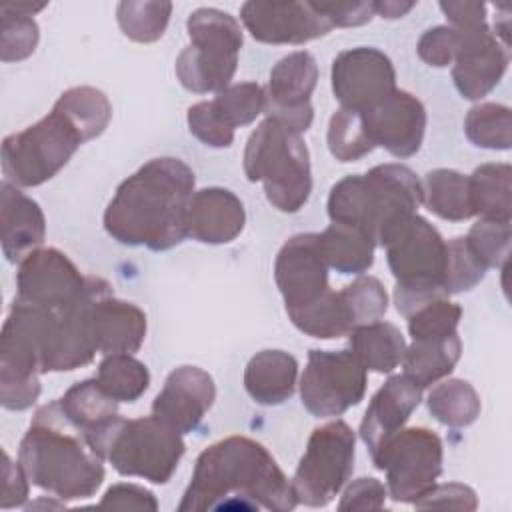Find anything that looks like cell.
Masks as SVG:
<instances>
[{
	"label": "cell",
	"mask_w": 512,
	"mask_h": 512,
	"mask_svg": "<svg viewBox=\"0 0 512 512\" xmlns=\"http://www.w3.org/2000/svg\"><path fill=\"white\" fill-rule=\"evenodd\" d=\"M396 278L394 304L408 318L436 298H448L442 288L446 268V240L422 216L408 218L382 246Z\"/></svg>",
	"instance_id": "cell-6"
},
{
	"label": "cell",
	"mask_w": 512,
	"mask_h": 512,
	"mask_svg": "<svg viewBox=\"0 0 512 512\" xmlns=\"http://www.w3.org/2000/svg\"><path fill=\"white\" fill-rule=\"evenodd\" d=\"M318 242L328 268L340 274H362L374 264V240L352 226L332 222Z\"/></svg>",
	"instance_id": "cell-31"
},
{
	"label": "cell",
	"mask_w": 512,
	"mask_h": 512,
	"mask_svg": "<svg viewBox=\"0 0 512 512\" xmlns=\"http://www.w3.org/2000/svg\"><path fill=\"white\" fill-rule=\"evenodd\" d=\"M214 108L224 118V122L236 130L238 126L252 124L260 114H264L266 92L256 82L230 84L212 98Z\"/></svg>",
	"instance_id": "cell-40"
},
{
	"label": "cell",
	"mask_w": 512,
	"mask_h": 512,
	"mask_svg": "<svg viewBox=\"0 0 512 512\" xmlns=\"http://www.w3.org/2000/svg\"><path fill=\"white\" fill-rule=\"evenodd\" d=\"M274 280L284 298L286 314L308 308L332 290L316 232L296 234L282 244L274 262Z\"/></svg>",
	"instance_id": "cell-17"
},
{
	"label": "cell",
	"mask_w": 512,
	"mask_h": 512,
	"mask_svg": "<svg viewBox=\"0 0 512 512\" xmlns=\"http://www.w3.org/2000/svg\"><path fill=\"white\" fill-rule=\"evenodd\" d=\"M424 190L404 164H378L366 174H350L328 194L330 222L352 226L384 246L386 240L416 214Z\"/></svg>",
	"instance_id": "cell-4"
},
{
	"label": "cell",
	"mask_w": 512,
	"mask_h": 512,
	"mask_svg": "<svg viewBox=\"0 0 512 512\" xmlns=\"http://www.w3.org/2000/svg\"><path fill=\"white\" fill-rule=\"evenodd\" d=\"M68 420L84 434L92 450L106 460V450L114 430L122 422L118 404L108 396L96 378H88L70 386L62 398H58Z\"/></svg>",
	"instance_id": "cell-23"
},
{
	"label": "cell",
	"mask_w": 512,
	"mask_h": 512,
	"mask_svg": "<svg viewBox=\"0 0 512 512\" xmlns=\"http://www.w3.org/2000/svg\"><path fill=\"white\" fill-rule=\"evenodd\" d=\"M184 450L182 434L158 418H122L108 444L106 460L122 476H138L154 484H166L178 468Z\"/></svg>",
	"instance_id": "cell-10"
},
{
	"label": "cell",
	"mask_w": 512,
	"mask_h": 512,
	"mask_svg": "<svg viewBox=\"0 0 512 512\" xmlns=\"http://www.w3.org/2000/svg\"><path fill=\"white\" fill-rule=\"evenodd\" d=\"M486 276V268L474 256L464 236H456L446 242V268L442 278L444 292L460 294L472 290Z\"/></svg>",
	"instance_id": "cell-42"
},
{
	"label": "cell",
	"mask_w": 512,
	"mask_h": 512,
	"mask_svg": "<svg viewBox=\"0 0 512 512\" xmlns=\"http://www.w3.org/2000/svg\"><path fill=\"white\" fill-rule=\"evenodd\" d=\"M316 6L328 18L332 28L362 26L376 16L374 2H316Z\"/></svg>",
	"instance_id": "cell-51"
},
{
	"label": "cell",
	"mask_w": 512,
	"mask_h": 512,
	"mask_svg": "<svg viewBox=\"0 0 512 512\" xmlns=\"http://www.w3.org/2000/svg\"><path fill=\"white\" fill-rule=\"evenodd\" d=\"M98 352L134 354L146 338V314L132 302L114 298L108 290L92 306Z\"/></svg>",
	"instance_id": "cell-26"
},
{
	"label": "cell",
	"mask_w": 512,
	"mask_h": 512,
	"mask_svg": "<svg viewBox=\"0 0 512 512\" xmlns=\"http://www.w3.org/2000/svg\"><path fill=\"white\" fill-rule=\"evenodd\" d=\"M298 362L284 350L256 352L244 370V388L248 396L262 406L286 402L296 390Z\"/></svg>",
	"instance_id": "cell-27"
},
{
	"label": "cell",
	"mask_w": 512,
	"mask_h": 512,
	"mask_svg": "<svg viewBox=\"0 0 512 512\" xmlns=\"http://www.w3.org/2000/svg\"><path fill=\"white\" fill-rule=\"evenodd\" d=\"M458 44H460L458 28H454L450 24H440V26L428 28L420 36V40L416 44V52L426 64L444 68V66L452 64Z\"/></svg>",
	"instance_id": "cell-47"
},
{
	"label": "cell",
	"mask_w": 512,
	"mask_h": 512,
	"mask_svg": "<svg viewBox=\"0 0 512 512\" xmlns=\"http://www.w3.org/2000/svg\"><path fill=\"white\" fill-rule=\"evenodd\" d=\"M366 132L374 146H382L396 158L414 156L426 132V108L406 90L390 92L374 108L362 112Z\"/></svg>",
	"instance_id": "cell-20"
},
{
	"label": "cell",
	"mask_w": 512,
	"mask_h": 512,
	"mask_svg": "<svg viewBox=\"0 0 512 512\" xmlns=\"http://www.w3.org/2000/svg\"><path fill=\"white\" fill-rule=\"evenodd\" d=\"M364 392L366 370L350 350L312 348L308 352V362L300 376V398L312 416H340L360 404Z\"/></svg>",
	"instance_id": "cell-12"
},
{
	"label": "cell",
	"mask_w": 512,
	"mask_h": 512,
	"mask_svg": "<svg viewBox=\"0 0 512 512\" xmlns=\"http://www.w3.org/2000/svg\"><path fill=\"white\" fill-rule=\"evenodd\" d=\"M330 154L340 162H354L370 154L376 146L372 144L362 112L340 108L332 114L326 134Z\"/></svg>",
	"instance_id": "cell-38"
},
{
	"label": "cell",
	"mask_w": 512,
	"mask_h": 512,
	"mask_svg": "<svg viewBox=\"0 0 512 512\" xmlns=\"http://www.w3.org/2000/svg\"><path fill=\"white\" fill-rule=\"evenodd\" d=\"M352 326L380 320L388 310V294L374 276H360L340 290Z\"/></svg>",
	"instance_id": "cell-43"
},
{
	"label": "cell",
	"mask_w": 512,
	"mask_h": 512,
	"mask_svg": "<svg viewBox=\"0 0 512 512\" xmlns=\"http://www.w3.org/2000/svg\"><path fill=\"white\" fill-rule=\"evenodd\" d=\"M374 466L386 472V490L396 502L412 504L442 474L444 448L438 434L424 426L398 430L372 454Z\"/></svg>",
	"instance_id": "cell-11"
},
{
	"label": "cell",
	"mask_w": 512,
	"mask_h": 512,
	"mask_svg": "<svg viewBox=\"0 0 512 512\" xmlns=\"http://www.w3.org/2000/svg\"><path fill=\"white\" fill-rule=\"evenodd\" d=\"M462 354V342L458 332L442 338H424L412 340L406 346L402 366L404 376L410 378L420 390L436 384L446 378Z\"/></svg>",
	"instance_id": "cell-28"
},
{
	"label": "cell",
	"mask_w": 512,
	"mask_h": 512,
	"mask_svg": "<svg viewBox=\"0 0 512 512\" xmlns=\"http://www.w3.org/2000/svg\"><path fill=\"white\" fill-rule=\"evenodd\" d=\"M18 462L34 486L60 500L90 498L104 482V458L68 420L58 400L36 410L20 440Z\"/></svg>",
	"instance_id": "cell-3"
},
{
	"label": "cell",
	"mask_w": 512,
	"mask_h": 512,
	"mask_svg": "<svg viewBox=\"0 0 512 512\" xmlns=\"http://www.w3.org/2000/svg\"><path fill=\"white\" fill-rule=\"evenodd\" d=\"M112 286L98 276H88L86 294L72 306L48 312L42 342V374L68 372L92 362L98 352L92 306Z\"/></svg>",
	"instance_id": "cell-13"
},
{
	"label": "cell",
	"mask_w": 512,
	"mask_h": 512,
	"mask_svg": "<svg viewBox=\"0 0 512 512\" xmlns=\"http://www.w3.org/2000/svg\"><path fill=\"white\" fill-rule=\"evenodd\" d=\"M194 172L180 158H152L128 176L104 210L106 232L124 246L170 250L188 236Z\"/></svg>",
	"instance_id": "cell-2"
},
{
	"label": "cell",
	"mask_w": 512,
	"mask_h": 512,
	"mask_svg": "<svg viewBox=\"0 0 512 512\" xmlns=\"http://www.w3.org/2000/svg\"><path fill=\"white\" fill-rule=\"evenodd\" d=\"M388 496L386 486L370 476H362L354 480L342 494V500L338 504L340 512H352V510H378L384 506Z\"/></svg>",
	"instance_id": "cell-49"
},
{
	"label": "cell",
	"mask_w": 512,
	"mask_h": 512,
	"mask_svg": "<svg viewBox=\"0 0 512 512\" xmlns=\"http://www.w3.org/2000/svg\"><path fill=\"white\" fill-rule=\"evenodd\" d=\"M350 336V352L368 372L388 374L398 364H402L406 352V340L402 332L390 322H368L352 328Z\"/></svg>",
	"instance_id": "cell-29"
},
{
	"label": "cell",
	"mask_w": 512,
	"mask_h": 512,
	"mask_svg": "<svg viewBox=\"0 0 512 512\" xmlns=\"http://www.w3.org/2000/svg\"><path fill=\"white\" fill-rule=\"evenodd\" d=\"M244 174L262 182L268 202L286 214L298 212L312 192L310 154L302 134L264 118L244 148Z\"/></svg>",
	"instance_id": "cell-5"
},
{
	"label": "cell",
	"mask_w": 512,
	"mask_h": 512,
	"mask_svg": "<svg viewBox=\"0 0 512 512\" xmlns=\"http://www.w3.org/2000/svg\"><path fill=\"white\" fill-rule=\"evenodd\" d=\"M240 20L250 36L264 44H306L332 30L314 0L304 2H244Z\"/></svg>",
	"instance_id": "cell-18"
},
{
	"label": "cell",
	"mask_w": 512,
	"mask_h": 512,
	"mask_svg": "<svg viewBox=\"0 0 512 512\" xmlns=\"http://www.w3.org/2000/svg\"><path fill=\"white\" fill-rule=\"evenodd\" d=\"M4 464H2V498H0V506L4 510L8 508H16L22 506L28 498V484L30 478L26 476L24 468L20 466V462H12V458L8 456V452H2Z\"/></svg>",
	"instance_id": "cell-52"
},
{
	"label": "cell",
	"mask_w": 512,
	"mask_h": 512,
	"mask_svg": "<svg viewBox=\"0 0 512 512\" xmlns=\"http://www.w3.org/2000/svg\"><path fill=\"white\" fill-rule=\"evenodd\" d=\"M474 216L510 222L512 216V168L510 164H482L468 176Z\"/></svg>",
	"instance_id": "cell-30"
},
{
	"label": "cell",
	"mask_w": 512,
	"mask_h": 512,
	"mask_svg": "<svg viewBox=\"0 0 512 512\" xmlns=\"http://www.w3.org/2000/svg\"><path fill=\"white\" fill-rule=\"evenodd\" d=\"M438 6L454 28H474L486 24V4L482 2H440Z\"/></svg>",
	"instance_id": "cell-53"
},
{
	"label": "cell",
	"mask_w": 512,
	"mask_h": 512,
	"mask_svg": "<svg viewBox=\"0 0 512 512\" xmlns=\"http://www.w3.org/2000/svg\"><path fill=\"white\" fill-rule=\"evenodd\" d=\"M56 102L80 124L90 140L98 138L112 118V104L108 96L94 86L68 88Z\"/></svg>",
	"instance_id": "cell-39"
},
{
	"label": "cell",
	"mask_w": 512,
	"mask_h": 512,
	"mask_svg": "<svg viewBox=\"0 0 512 512\" xmlns=\"http://www.w3.org/2000/svg\"><path fill=\"white\" fill-rule=\"evenodd\" d=\"M104 508L120 510H158V502L150 490L138 484H114L100 500Z\"/></svg>",
	"instance_id": "cell-50"
},
{
	"label": "cell",
	"mask_w": 512,
	"mask_h": 512,
	"mask_svg": "<svg viewBox=\"0 0 512 512\" xmlns=\"http://www.w3.org/2000/svg\"><path fill=\"white\" fill-rule=\"evenodd\" d=\"M464 238L486 270L506 266L510 256V222L480 218Z\"/></svg>",
	"instance_id": "cell-44"
},
{
	"label": "cell",
	"mask_w": 512,
	"mask_h": 512,
	"mask_svg": "<svg viewBox=\"0 0 512 512\" xmlns=\"http://www.w3.org/2000/svg\"><path fill=\"white\" fill-rule=\"evenodd\" d=\"M416 508H456V510H476L478 498L470 486L448 482L434 484L418 500L412 502Z\"/></svg>",
	"instance_id": "cell-48"
},
{
	"label": "cell",
	"mask_w": 512,
	"mask_h": 512,
	"mask_svg": "<svg viewBox=\"0 0 512 512\" xmlns=\"http://www.w3.org/2000/svg\"><path fill=\"white\" fill-rule=\"evenodd\" d=\"M2 252L8 262L20 264L46 238V218L36 200L10 182L0 184Z\"/></svg>",
	"instance_id": "cell-25"
},
{
	"label": "cell",
	"mask_w": 512,
	"mask_h": 512,
	"mask_svg": "<svg viewBox=\"0 0 512 512\" xmlns=\"http://www.w3.org/2000/svg\"><path fill=\"white\" fill-rule=\"evenodd\" d=\"M36 506H46V500H40V502H36V504L26 506V508H36ZM48 506H62V504H60V502H48Z\"/></svg>",
	"instance_id": "cell-55"
},
{
	"label": "cell",
	"mask_w": 512,
	"mask_h": 512,
	"mask_svg": "<svg viewBox=\"0 0 512 512\" xmlns=\"http://www.w3.org/2000/svg\"><path fill=\"white\" fill-rule=\"evenodd\" d=\"M356 452V434L344 420H332L312 430L292 478L298 504L328 506L346 486Z\"/></svg>",
	"instance_id": "cell-9"
},
{
	"label": "cell",
	"mask_w": 512,
	"mask_h": 512,
	"mask_svg": "<svg viewBox=\"0 0 512 512\" xmlns=\"http://www.w3.org/2000/svg\"><path fill=\"white\" fill-rule=\"evenodd\" d=\"M172 14V2L166 0H126L116 6L120 30L134 42H156L162 38Z\"/></svg>",
	"instance_id": "cell-36"
},
{
	"label": "cell",
	"mask_w": 512,
	"mask_h": 512,
	"mask_svg": "<svg viewBox=\"0 0 512 512\" xmlns=\"http://www.w3.org/2000/svg\"><path fill=\"white\" fill-rule=\"evenodd\" d=\"M288 318L300 332L320 340L346 336L354 328L344 298L336 290L326 292L318 302L310 304L308 308L288 314Z\"/></svg>",
	"instance_id": "cell-35"
},
{
	"label": "cell",
	"mask_w": 512,
	"mask_h": 512,
	"mask_svg": "<svg viewBox=\"0 0 512 512\" xmlns=\"http://www.w3.org/2000/svg\"><path fill=\"white\" fill-rule=\"evenodd\" d=\"M428 410L436 422L450 428H464L476 422L482 404L474 386L460 378L436 384L428 394Z\"/></svg>",
	"instance_id": "cell-33"
},
{
	"label": "cell",
	"mask_w": 512,
	"mask_h": 512,
	"mask_svg": "<svg viewBox=\"0 0 512 512\" xmlns=\"http://www.w3.org/2000/svg\"><path fill=\"white\" fill-rule=\"evenodd\" d=\"M186 120L190 134L196 136L204 146L228 148L234 142V130L218 114L212 100H202L190 106Z\"/></svg>",
	"instance_id": "cell-46"
},
{
	"label": "cell",
	"mask_w": 512,
	"mask_h": 512,
	"mask_svg": "<svg viewBox=\"0 0 512 512\" xmlns=\"http://www.w3.org/2000/svg\"><path fill=\"white\" fill-rule=\"evenodd\" d=\"M412 8H414V2H396V0L374 2V10L382 18H402Z\"/></svg>",
	"instance_id": "cell-54"
},
{
	"label": "cell",
	"mask_w": 512,
	"mask_h": 512,
	"mask_svg": "<svg viewBox=\"0 0 512 512\" xmlns=\"http://www.w3.org/2000/svg\"><path fill=\"white\" fill-rule=\"evenodd\" d=\"M318 82V64L306 50L290 52L270 70L264 114L288 126L292 132H306L314 120L310 96Z\"/></svg>",
	"instance_id": "cell-16"
},
{
	"label": "cell",
	"mask_w": 512,
	"mask_h": 512,
	"mask_svg": "<svg viewBox=\"0 0 512 512\" xmlns=\"http://www.w3.org/2000/svg\"><path fill=\"white\" fill-rule=\"evenodd\" d=\"M86 288L88 276H82L64 252L38 248L18 264L14 298L56 312L76 304L86 294Z\"/></svg>",
	"instance_id": "cell-14"
},
{
	"label": "cell",
	"mask_w": 512,
	"mask_h": 512,
	"mask_svg": "<svg viewBox=\"0 0 512 512\" xmlns=\"http://www.w3.org/2000/svg\"><path fill=\"white\" fill-rule=\"evenodd\" d=\"M96 382L116 402H134L150 386V372L132 354H108L98 364Z\"/></svg>",
	"instance_id": "cell-34"
},
{
	"label": "cell",
	"mask_w": 512,
	"mask_h": 512,
	"mask_svg": "<svg viewBox=\"0 0 512 512\" xmlns=\"http://www.w3.org/2000/svg\"><path fill=\"white\" fill-rule=\"evenodd\" d=\"M460 44L452 60V80L466 100H480L490 94L508 68V48L488 24L458 28Z\"/></svg>",
	"instance_id": "cell-19"
},
{
	"label": "cell",
	"mask_w": 512,
	"mask_h": 512,
	"mask_svg": "<svg viewBox=\"0 0 512 512\" xmlns=\"http://www.w3.org/2000/svg\"><path fill=\"white\" fill-rule=\"evenodd\" d=\"M420 400L422 390L404 374L390 376L378 388L360 422V438L370 450V456L404 428Z\"/></svg>",
	"instance_id": "cell-22"
},
{
	"label": "cell",
	"mask_w": 512,
	"mask_h": 512,
	"mask_svg": "<svg viewBox=\"0 0 512 512\" xmlns=\"http://www.w3.org/2000/svg\"><path fill=\"white\" fill-rule=\"evenodd\" d=\"M246 224L242 200L228 188L196 190L188 204V236L202 244H228Z\"/></svg>",
	"instance_id": "cell-24"
},
{
	"label": "cell",
	"mask_w": 512,
	"mask_h": 512,
	"mask_svg": "<svg viewBox=\"0 0 512 512\" xmlns=\"http://www.w3.org/2000/svg\"><path fill=\"white\" fill-rule=\"evenodd\" d=\"M40 40V28L30 14L14 10L10 4L0 6V58L18 62L28 58Z\"/></svg>",
	"instance_id": "cell-41"
},
{
	"label": "cell",
	"mask_w": 512,
	"mask_h": 512,
	"mask_svg": "<svg viewBox=\"0 0 512 512\" xmlns=\"http://www.w3.org/2000/svg\"><path fill=\"white\" fill-rule=\"evenodd\" d=\"M216 398L212 376L198 366H178L172 370L152 402V416L176 430L188 434L198 428Z\"/></svg>",
	"instance_id": "cell-21"
},
{
	"label": "cell",
	"mask_w": 512,
	"mask_h": 512,
	"mask_svg": "<svg viewBox=\"0 0 512 512\" xmlns=\"http://www.w3.org/2000/svg\"><path fill=\"white\" fill-rule=\"evenodd\" d=\"M190 46L176 58L180 84L194 94L222 92L230 86L244 44L234 16L218 8H198L186 20Z\"/></svg>",
	"instance_id": "cell-8"
},
{
	"label": "cell",
	"mask_w": 512,
	"mask_h": 512,
	"mask_svg": "<svg viewBox=\"0 0 512 512\" xmlns=\"http://www.w3.org/2000/svg\"><path fill=\"white\" fill-rule=\"evenodd\" d=\"M334 98L342 108L366 112L396 90L392 60L378 48L356 46L340 52L330 70Z\"/></svg>",
	"instance_id": "cell-15"
},
{
	"label": "cell",
	"mask_w": 512,
	"mask_h": 512,
	"mask_svg": "<svg viewBox=\"0 0 512 512\" xmlns=\"http://www.w3.org/2000/svg\"><path fill=\"white\" fill-rule=\"evenodd\" d=\"M464 134L478 148L508 150L512 144L510 108L496 102L472 106L464 118Z\"/></svg>",
	"instance_id": "cell-37"
},
{
	"label": "cell",
	"mask_w": 512,
	"mask_h": 512,
	"mask_svg": "<svg viewBox=\"0 0 512 512\" xmlns=\"http://www.w3.org/2000/svg\"><path fill=\"white\" fill-rule=\"evenodd\" d=\"M424 198L422 202L430 212L442 220L462 222L474 216L470 202L468 176L452 168L430 170L422 184Z\"/></svg>",
	"instance_id": "cell-32"
},
{
	"label": "cell",
	"mask_w": 512,
	"mask_h": 512,
	"mask_svg": "<svg viewBox=\"0 0 512 512\" xmlns=\"http://www.w3.org/2000/svg\"><path fill=\"white\" fill-rule=\"evenodd\" d=\"M296 504L292 484L272 454L252 438L228 436L200 452L178 510L288 512Z\"/></svg>",
	"instance_id": "cell-1"
},
{
	"label": "cell",
	"mask_w": 512,
	"mask_h": 512,
	"mask_svg": "<svg viewBox=\"0 0 512 512\" xmlns=\"http://www.w3.org/2000/svg\"><path fill=\"white\" fill-rule=\"evenodd\" d=\"M462 318V308L448 298H436L412 312L408 320V332L412 340L442 338L458 332V322Z\"/></svg>",
	"instance_id": "cell-45"
},
{
	"label": "cell",
	"mask_w": 512,
	"mask_h": 512,
	"mask_svg": "<svg viewBox=\"0 0 512 512\" xmlns=\"http://www.w3.org/2000/svg\"><path fill=\"white\" fill-rule=\"evenodd\" d=\"M88 140L80 124L56 102L36 124L4 138L2 172L6 182L18 188L48 182Z\"/></svg>",
	"instance_id": "cell-7"
}]
</instances>
